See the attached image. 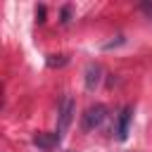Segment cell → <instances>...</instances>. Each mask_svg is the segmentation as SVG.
I'll return each instance as SVG.
<instances>
[{"label":"cell","mask_w":152,"mask_h":152,"mask_svg":"<svg viewBox=\"0 0 152 152\" xmlns=\"http://www.w3.org/2000/svg\"><path fill=\"white\" fill-rule=\"evenodd\" d=\"M104 114H107V109H104L102 104H93V107H88L86 114H83V119H81V128H83V131H93V128H97V126L104 121Z\"/></svg>","instance_id":"6da1fadb"},{"label":"cell","mask_w":152,"mask_h":152,"mask_svg":"<svg viewBox=\"0 0 152 152\" xmlns=\"http://www.w3.org/2000/svg\"><path fill=\"white\" fill-rule=\"evenodd\" d=\"M36 17H38V21H45V7H38L36 10Z\"/></svg>","instance_id":"8992f818"},{"label":"cell","mask_w":152,"mask_h":152,"mask_svg":"<svg viewBox=\"0 0 152 152\" xmlns=\"http://www.w3.org/2000/svg\"><path fill=\"white\" fill-rule=\"evenodd\" d=\"M100 74H102V69H100L97 64H88V66H86V88H88V90H95V88H97Z\"/></svg>","instance_id":"5b68a950"},{"label":"cell","mask_w":152,"mask_h":152,"mask_svg":"<svg viewBox=\"0 0 152 152\" xmlns=\"http://www.w3.org/2000/svg\"><path fill=\"white\" fill-rule=\"evenodd\" d=\"M59 138H62L59 133H38V135H33V145H38L43 150H50L59 142Z\"/></svg>","instance_id":"277c9868"},{"label":"cell","mask_w":152,"mask_h":152,"mask_svg":"<svg viewBox=\"0 0 152 152\" xmlns=\"http://www.w3.org/2000/svg\"><path fill=\"white\" fill-rule=\"evenodd\" d=\"M62 21H64V24L69 21V7H64V10H62Z\"/></svg>","instance_id":"52a82bcc"},{"label":"cell","mask_w":152,"mask_h":152,"mask_svg":"<svg viewBox=\"0 0 152 152\" xmlns=\"http://www.w3.org/2000/svg\"><path fill=\"white\" fill-rule=\"evenodd\" d=\"M71 119H74V100L66 95V97L62 100V104H59V126H57V133H59V135L69 128Z\"/></svg>","instance_id":"7a4b0ae2"},{"label":"cell","mask_w":152,"mask_h":152,"mask_svg":"<svg viewBox=\"0 0 152 152\" xmlns=\"http://www.w3.org/2000/svg\"><path fill=\"white\" fill-rule=\"evenodd\" d=\"M131 119H133V107H124L121 114H119V126H116V138H119V140H126V138H128Z\"/></svg>","instance_id":"3957f363"}]
</instances>
